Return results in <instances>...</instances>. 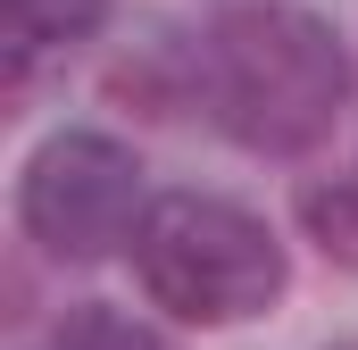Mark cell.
<instances>
[{"label":"cell","instance_id":"5b68a950","mask_svg":"<svg viewBox=\"0 0 358 350\" xmlns=\"http://www.w3.org/2000/svg\"><path fill=\"white\" fill-rule=\"evenodd\" d=\"M300 225H308V242H317L325 259L358 267V167L300 183Z\"/></svg>","mask_w":358,"mask_h":350},{"label":"cell","instance_id":"6da1fadb","mask_svg":"<svg viewBox=\"0 0 358 350\" xmlns=\"http://www.w3.org/2000/svg\"><path fill=\"white\" fill-rule=\"evenodd\" d=\"M200 92H208V117L242 150L300 159L350 108V50L325 17L283 8V0H250V8H225L208 25Z\"/></svg>","mask_w":358,"mask_h":350},{"label":"cell","instance_id":"7a4b0ae2","mask_svg":"<svg viewBox=\"0 0 358 350\" xmlns=\"http://www.w3.org/2000/svg\"><path fill=\"white\" fill-rule=\"evenodd\" d=\"M134 275H142L150 309H167L183 326H242L283 300L292 259H283L275 225L250 217L242 200L159 192L134 225Z\"/></svg>","mask_w":358,"mask_h":350},{"label":"cell","instance_id":"3957f363","mask_svg":"<svg viewBox=\"0 0 358 350\" xmlns=\"http://www.w3.org/2000/svg\"><path fill=\"white\" fill-rule=\"evenodd\" d=\"M142 159L134 142L100 134V125H59L34 142V159L17 175V225L34 251L67 267H92L108 251H134V225H142Z\"/></svg>","mask_w":358,"mask_h":350},{"label":"cell","instance_id":"8992f818","mask_svg":"<svg viewBox=\"0 0 358 350\" xmlns=\"http://www.w3.org/2000/svg\"><path fill=\"white\" fill-rule=\"evenodd\" d=\"M50 350H176V342H167L159 326L108 309V300H76V309L50 326Z\"/></svg>","mask_w":358,"mask_h":350},{"label":"cell","instance_id":"277c9868","mask_svg":"<svg viewBox=\"0 0 358 350\" xmlns=\"http://www.w3.org/2000/svg\"><path fill=\"white\" fill-rule=\"evenodd\" d=\"M0 17H8V50H17V67H25L34 50L84 42L92 25L108 17V0H0Z\"/></svg>","mask_w":358,"mask_h":350}]
</instances>
